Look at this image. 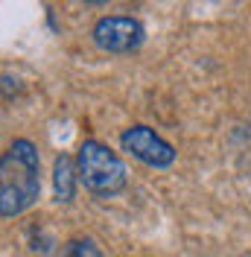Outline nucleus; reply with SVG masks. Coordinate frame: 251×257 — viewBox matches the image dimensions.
<instances>
[{
	"mask_svg": "<svg viewBox=\"0 0 251 257\" xmlns=\"http://www.w3.org/2000/svg\"><path fill=\"white\" fill-rule=\"evenodd\" d=\"M76 181H79V170L76 161L70 155H56L53 161V193H56V202H73L76 196Z\"/></svg>",
	"mask_w": 251,
	"mask_h": 257,
	"instance_id": "5",
	"label": "nucleus"
},
{
	"mask_svg": "<svg viewBox=\"0 0 251 257\" xmlns=\"http://www.w3.org/2000/svg\"><path fill=\"white\" fill-rule=\"evenodd\" d=\"M120 146H123V152H129L132 158H138L141 164H146V167H155V170H167V167H173L175 158H178L175 146L167 144L155 128L143 126V123H135V126L123 128Z\"/></svg>",
	"mask_w": 251,
	"mask_h": 257,
	"instance_id": "3",
	"label": "nucleus"
},
{
	"mask_svg": "<svg viewBox=\"0 0 251 257\" xmlns=\"http://www.w3.org/2000/svg\"><path fill=\"white\" fill-rule=\"evenodd\" d=\"M76 170L85 190L96 199H111L120 190H126L129 184V170H126L123 158L102 141H85L79 146Z\"/></svg>",
	"mask_w": 251,
	"mask_h": 257,
	"instance_id": "2",
	"label": "nucleus"
},
{
	"mask_svg": "<svg viewBox=\"0 0 251 257\" xmlns=\"http://www.w3.org/2000/svg\"><path fill=\"white\" fill-rule=\"evenodd\" d=\"M41 196V158L32 141L18 138L0 155V216L12 219Z\"/></svg>",
	"mask_w": 251,
	"mask_h": 257,
	"instance_id": "1",
	"label": "nucleus"
},
{
	"mask_svg": "<svg viewBox=\"0 0 251 257\" xmlns=\"http://www.w3.org/2000/svg\"><path fill=\"white\" fill-rule=\"evenodd\" d=\"M59 257H102V248L91 237H76L64 245V251Z\"/></svg>",
	"mask_w": 251,
	"mask_h": 257,
	"instance_id": "6",
	"label": "nucleus"
},
{
	"mask_svg": "<svg viewBox=\"0 0 251 257\" xmlns=\"http://www.w3.org/2000/svg\"><path fill=\"white\" fill-rule=\"evenodd\" d=\"M91 38L105 53H132L146 41V30L138 18L129 15H105L91 30Z\"/></svg>",
	"mask_w": 251,
	"mask_h": 257,
	"instance_id": "4",
	"label": "nucleus"
}]
</instances>
